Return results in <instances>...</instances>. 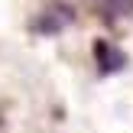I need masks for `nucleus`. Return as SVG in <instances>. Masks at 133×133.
<instances>
[{"label": "nucleus", "instance_id": "2", "mask_svg": "<svg viewBox=\"0 0 133 133\" xmlns=\"http://www.w3.org/2000/svg\"><path fill=\"white\" fill-rule=\"evenodd\" d=\"M97 6H104L107 13H114V16H130L133 13V0H94Z\"/></svg>", "mask_w": 133, "mask_h": 133}, {"label": "nucleus", "instance_id": "1", "mask_svg": "<svg viewBox=\"0 0 133 133\" xmlns=\"http://www.w3.org/2000/svg\"><path fill=\"white\" fill-rule=\"evenodd\" d=\"M94 62H97V71H101V75H114V71H120L123 65H127V55H123L114 42L97 39L94 42Z\"/></svg>", "mask_w": 133, "mask_h": 133}]
</instances>
